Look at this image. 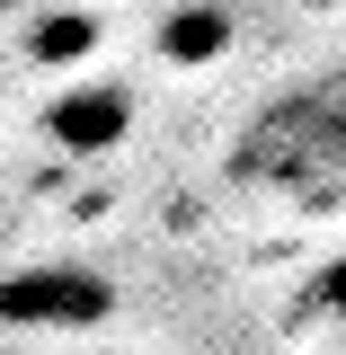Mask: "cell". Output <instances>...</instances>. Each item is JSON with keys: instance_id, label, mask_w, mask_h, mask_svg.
I'll return each instance as SVG.
<instances>
[{"instance_id": "obj_2", "label": "cell", "mask_w": 346, "mask_h": 355, "mask_svg": "<svg viewBox=\"0 0 346 355\" xmlns=\"http://www.w3.org/2000/svg\"><path fill=\"white\" fill-rule=\"evenodd\" d=\"M329 302H338V320H346V266H329Z\"/></svg>"}, {"instance_id": "obj_1", "label": "cell", "mask_w": 346, "mask_h": 355, "mask_svg": "<svg viewBox=\"0 0 346 355\" xmlns=\"http://www.w3.org/2000/svg\"><path fill=\"white\" fill-rule=\"evenodd\" d=\"M240 178L284 196V205H302V214L346 205V89L275 98L240 142Z\"/></svg>"}]
</instances>
